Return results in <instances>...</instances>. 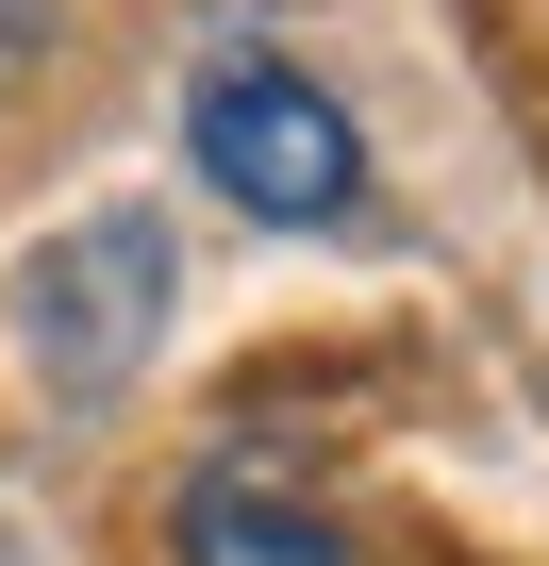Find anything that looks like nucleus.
<instances>
[{
    "label": "nucleus",
    "instance_id": "nucleus-1",
    "mask_svg": "<svg viewBox=\"0 0 549 566\" xmlns=\"http://www.w3.org/2000/svg\"><path fill=\"white\" fill-rule=\"evenodd\" d=\"M183 150H200V184H217L233 217H266V233H367V134H350V101H334L317 67H284V51H217V67L183 84Z\"/></svg>",
    "mask_w": 549,
    "mask_h": 566
},
{
    "label": "nucleus",
    "instance_id": "nucleus-2",
    "mask_svg": "<svg viewBox=\"0 0 549 566\" xmlns=\"http://www.w3.org/2000/svg\"><path fill=\"white\" fill-rule=\"evenodd\" d=\"M167 217L150 200H101V217H67V233H34L18 250V283H0V317H18V367L51 384V400H117L134 367H150V334H167Z\"/></svg>",
    "mask_w": 549,
    "mask_h": 566
},
{
    "label": "nucleus",
    "instance_id": "nucleus-3",
    "mask_svg": "<svg viewBox=\"0 0 549 566\" xmlns=\"http://www.w3.org/2000/svg\"><path fill=\"white\" fill-rule=\"evenodd\" d=\"M167 549H183V566H350V533H334L317 500H284V483H266L250 450H217V467L183 483Z\"/></svg>",
    "mask_w": 549,
    "mask_h": 566
},
{
    "label": "nucleus",
    "instance_id": "nucleus-4",
    "mask_svg": "<svg viewBox=\"0 0 549 566\" xmlns=\"http://www.w3.org/2000/svg\"><path fill=\"white\" fill-rule=\"evenodd\" d=\"M51 34H67V0H0V101L51 67Z\"/></svg>",
    "mask_w": 549,
    "mask_h": 566
}]
</instances>
